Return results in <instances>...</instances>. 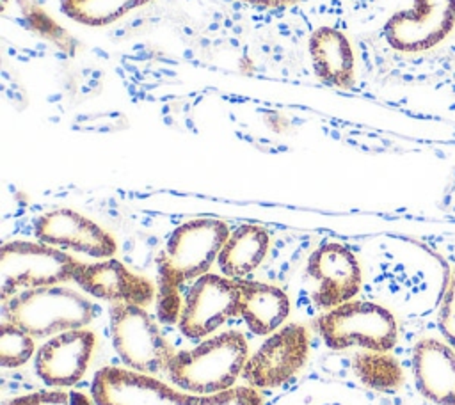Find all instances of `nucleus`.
Returning <instances> with one entry per match:
<instances>
[{
    "mask_svg": "<svg viewBox=\"0 0 455 405\" xmlns=\"http://www.w3.org/2000/svg\"><path fill=\"white\" fill-rule=\"evenodd\" d=\"M307 274L318 282L313 302L322 309H332L352 300L361 288L359 263L341 243L320 245L309 256Z\"/></svg>",
    "mask_w": 455,
    "mask_h": 405,
    "instance_id": "nucleus-12",
    "label": "nucleus"
},
{
    "mask_svg": "<svg viewBox=\"0 0 455 405\" xmlns=\"http://www.w3.org/2000/svg\"><path fill=\"white\" fill-rule=\"evenodd\" d=\"M73 281L87 293L110 300V302H124L135 306H149L155 298L153 284L130 272L117 259H103L98 263H80Z\"/></svg>",
    "mask_w": 455,
    "mask_h": 405,
    "instance_id": "nucleus-14",
    "label": "nucleus"
},
{
    "mask_svg": "<svg viewBox=\"0 0 455 405\" xmlns=\"http://www.w3.org/2000/svg\"><path fill=\"white\" fill-rule=\"evenodd\" d=\"M94 332L85 329L66 330L52 336L36 353V371L52 387H71L87 371Z\"/></svg>",
    "mask_w": 455,
    "mask_h": 405,
    "instance_id": "nucleus-13",
    "label": "nucleus"
},
{
    "mask_svg": "<svg viewBox=\"0 0 455 405\" xmlns=\"http://www.w3.org/2000/svg\"><path fill=\"white\" fill-rule=\"evenodd\" d=\"M309 55L316 76L339 89L354 83V52L338 28L320 27L309 37Z\"/></svg>",
    "mask_w": 455,
    "mask_h": 405,
    "instance_id": "nucleus-16",
    "label": "nucleus"
},
{
    "mask_svg": "<svg viewBox=\"0 0 455 405\" xmlns=\"http://www.w3.org/2000/svg\"><path fill=\"white\" fill-rule=\"evenodd\" d=\"M268 243L270 238L263 227L254 224L240 226L229 234L220 249L217 265L226 277L233 281L243 279L261 265L267 256Z\"/></svg>",
    "mask_w": 455,
    "mask_h": 405,
    "instance_id": "nucleus-18",
    "label": "nucleus"
},
{
    "mask_svg": "<svg viewBox=\"0 0 455 405\" xmlns=\"http://www.w3.org/2000/svg\"><path fill=\"white\" fill-rule=\"evenodd\" d=\"M418 391L437 405H455V348L434 338L419 339L412 352Z\"/></svg>",
    "mask_w": 455,
    "mask_h": 405,
    "instance_id": "nucleus-15",
    "label": "nucleus"
},
{
    "mask_svg": "<svg viewBox=\"0 0 455 405\" xmlns=\"http://www.w3.org/2000/svg\"><path fill=\"white\" fill-rule=\"evenodd\" d=\"M7 405H91V400L80 391H37L11 400Z\"/></svg>",
    "mask_w": 455,
    "mask_h": 405,
    "instance_id": "nucleus-22",
    "label": "nucleus"
},
{
    "mask_svg": "<svg viewBox=\"0 0 455 405\" xmlns=\"http://www.w3.org/2000/svg\"><path fill=\"white\" fill-rule=\"evenodd\" d=\"M229 234L226 222L217 218H194L178 226L156 256L158 288L180 291L183 282L208 274Z\"/></svg>",
    "mask_w": 455,
    "mask_h": 405,
    "instance_id": "nucleus-4",
    "label": "nucleus"
},
{
    "mask_svg": "<svg viewBox=\"0 0 455 405\" xmlns=\"http://www.w3.org/2000/svg\"><path fill=\"white\" fill-rule=\"evenodd\" d=\"M455 25V0H412V7L393 14L384 36L398 52H423L439 44Z\"/></svg>",
    "mask_w": 455,
    "mask_h": 405,
    "instance_id": "nucleus-10",
    "label": "nucleus"
},
{
    "mask_svg": "<svg viewBox=\"0 0 455 405\" xmlns=\"http://www.w3.org/2000/svg\"><path fill=\"white\" fill-rule=\"evenodd\" d=\"M249 355L242 332L228 330L190 350L176 352L169 362L171 380L194 394H215L233 387Z\"/></svg>",
    "mask_w": 455,
    "mask_h": 405,
    "instance_id": "nucleus-2",
    "label": "nucleus"
},
{
    "mask_svg": "<svg viewBox=\"0 0 455 405\" xmlns=\"http://www.w3.org/2000/svg\"><path fill=\"white\" fill-rule=\"evenodd\" d=\"M307 352V330L299 323L284 325L247 359L242 377L254 389L283 385L306 364Z\"/></svg>",
    "mask_w": 455,
    "mask_h": 405,
    "instance_id": "nucleus-9",
    "label": "nucleus"
},
{
    "mask_svg": "<svg viewBox=\"0 0 455 405\" xmlns=\"http://www.w3.org/2000/svg\"><path fill=\"white\" fill-rule=\"evenodd\" d=\"M34 233L37 240L46 245L71 249L100 259L112 258L117 249L116 240L105 229L69 208L43 213L36 220Z\"/></svg>",
    "mask_w": 455,
    "mask_h": 405,
    "instance_id": "nucleus-11",
    "label": "nucleus"
},
{
    "mask_svg": "<svg viewBox=\"0 0 455 405\" xmlns=\"http://www.w3.org/2000/svg\"><path fill=\"white\" fill-rule=\"evenodd\" d=\"M439 329L448 343L455 348V266L450 272L441 306H439Z\"/></svg>",
    "mask_w": 455,
    "mask_h": 405,
    "instance_id": "nucleus-23",
    "label": "nucleus"
},
{
    "mask_svg": "<svg viewBox=\"0 0 455 405\" xmlns=\"http://www.w3.org/2000/svg\"><path fill=\"white\" fill-rule=\"evenodd\" d=\"M34 339L28 332L11 322L0 327V362L5 368L23 366L34 353Z\"/></svg>",
    "mask_w": 455,
    "mask_h": 405,
    "instance_id": "nucleus-21",
    "label": "nucleus"
},
{
    "mask_svg": "<svg viewBox=\"0 0 455 405\" xmlns=\"http://www.w3.org/2000/svg\"><path fill=\"white\" fill-rule=\"evenodd\" d=\"M80 261L43 242L14 240L0 250V297L5 302L18 290L55 286L71 281Z\"/></svg>",
    "mask_w": 455,
    "mask_h": 405,
    "instance_id": "nucleus-6",
    "label": "nucleus"
},
{
    "mask_svg": "<svg viewBox=\"0 0 455 405\" xmlns=\"http://www.w3.org/2000/svg\"><path fill=\"white\" fill-rule=\"evenodd\" d=\"M96 405H261L254 387H231L215 394L180 393L153 375L117 366L101 368L92 380Z\"/></svg>",
    "mask_w": 455,
    "mask_h": 405,
    "instance_id": "nucleus-1",
    "label": "nucleus"
},
{
    "mask_svg": "<svg viewBox=\"0 0 455 405\" xmlns=\"http://www.w3.org/2000/svg\"><path fill=\"white\" fill-rule=\"evenodd\" d=\"M316 329L332 350L361 346L389 352L398 338L395 316L386 307L364 300H348L329 309L318 318Z\"/></svg>",
    "mask_w": 455,
    "mask_h": 405,
    "instance_id": "nucleus-5",
    "label": "nucleus"
},
{
    "mask_svg": "<svg viewBox=\"0 0 455 405\" xmlns=\"http://www.w3.org/2000/svg\"><path fill=\"white\" fill-rule=\"evenodd\" d=\"M5 316L32 338L84 329L94 318V306L82 293L55 284L25 290L5 302Z\"/></svg>",
    "mask_w": 455,
    "mask_h": 405,
    "instance_id": "nucleus-3",
    "label": "nucleus"
},
{
    "mask_svg": "<svg viewBox=\"0 0 455 405\" xmlns=\"http://www.w3.org/2000/svg\"><path fill=\"white\" fill-rule=\"evenodd\" d=\"M355 377L370 389L389 393L402 385L403 371L398 361L387 352L364 350L352 361Z\"/></svg>",
    "mask_w": 455,
    "mask_h": 405,
    "instance_id": "nucleus-19",
    "label": "nucleus"
},
{
    "mask_svg": "<svg viewBox=\"0 0 455 405\" xmlns=\"http://www.w3.org/2000/svg\"><path fill=\"white\" fill-rule=\"evenodd\" d=\"M149 0H60V7L71 20L89 25L105 27Z\"/></svg>",
    "mask_w": 455,
    "mask_h": 405,
    "instance_id": "nucleus-20",
    "label": "nucleus"
},
{
    "mask_svg": "<svg viewBox=\"0 0 455 405\" xmlns=\"http://www.w3.org/2000/svg\"><path fill=\"white\" fill-rule=\"evenodd\" d=\"M108 314L114 348L130 369L146 375L167 371L176 352L142 306L114 302Z\"/></svg>",
    "mask_w": 455,
    "mask_h": 405,
    "instance_id": "nucleus-7",
    "label": "nucleus"
},
{
    "mask_svg": "<svg viewBox=\"0 0 455 405\" xmlns=\"http://www.w3.org/2000/svg\"><path fill=\"white\" fill-rule=\"evenodd\" d=\"M233 316H240V290L236 281L226 275L204 274L190 286L178 323L187 338L199 339L212 334Z\"/></svg>",
    "mask_w": 455,
    "mask_h": 405,
    "instance_id": "nucleus-8",
    "label": "nucleus"
},
{
    "mask_svg": "<svg viewBox=\"0 0 455 405\" xmlns=\"http://www.w3.org/2000/svg\"><path fill=\"white\" fill-rule=\"evenodd\" d=\"M240 290V316L247 327L259 336L277 330L290 314V300L286 293L275 286L238 279Z\"/></svg>",
    "mask_w": 455,
    "mask_h": 405,
    "instance_id": "nucleus-17",
    "label": "nucleus"
},
{
    "mask_svg": "<svg viewBox=\"0 0 455 405\" xmlns=\"http://www.w3.org/2000/svg\"><path fill=\"white\" fill-rule=\"evenodd\" d=\"M251 5H259V7H288L295 4L297 0H242Z\"/></svg>",
    "mask_w": 455,
    "mask_h": 405,
    "instance_id": "nucleus-24",
    "label": "nucleus"
}]
</instances>
